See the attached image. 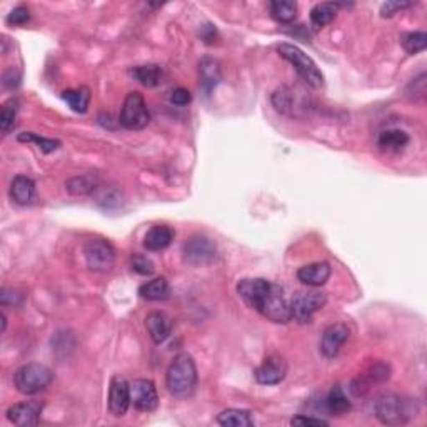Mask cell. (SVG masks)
<instances>
[{
	"label": "cell",
	"mask_w": 427,
	"mask_h": 427,
	"mask_svg": "<svg viewBox=\"0 0 427 427\" xmlns=\"http://www.w3.org/2000/svg\"><path fill=\"white\" fill-rule=\"evenodd\" d=\"M327 302V295L320 290L306 289L295 293L290 297V309H293V319L299 324H309L314 314L322 309Z\"/></svg>",
	"instance_id": "6"
},
{
	"label": "cell",
	"mask_w": 427,
	"mask_h": 427,
	"mask_svg": "<svg viewBox=\"0 0 427 427\" xmlns=\"http://www.w3.org/2000/svg\"><path fill=\"white\" fill-rule=\"evenodd\" d=\"M6 327H7V317H6V314L2 312V332H6Z\"/></svg>",
	"instance_id": "42"
},
{
	"label": "cell",
	"mask_w": 427,
	"mask_h": 427,
	"mask_svg": "<svg viewBox=\"0 0 427 427\" xmlns=\"http://www.w3.org/2000/svg\"><path fill=\"white\" fill-rule=\"evenodd\" d=\"M146 327L150 339L159 346V344L166 342V340L171 338L174 322H172L171 315L166 314V312L152 311L146 317Z\"/></svg>",
	"instance_id": "16"
},
{
	"label": "cell",
	"mask_w": 427,
	"mask_h": 427,
	"mask_svg": "<svg viewBox=\"0 0 427 427\" xmlns=\"http://www.w3.org/2000/svg\"><path fill=\"white\" fill-rule=\"evenodd\" d=\"M62 98L77 114H85L90 104V90L87 87L69 89L62 92Z\"/></svg>",
	"instance_id": "27"
},
{
	"label": "cell",
	"mask_w": 427,
	"mask_h": 427,
	"mask_svg": "<svg viewBox=\"0 0 427 427\" xmlns=\"http://www.w3.org/2000/svg\"><path fill=\"white\" fill-rule=\"evenodd\" d=\"M3 85L7 89H14L15 85H19V77H14V71H9L3 76Z\"/></svg>",
	"instance_id": "41"
},
{
	"label": "cell",
	"mask_w": 427,
	"mask_h": 427,
	"mask_svg": "<svg viewBox=\"0 0 427 427\" xmlns=\"http://www.w3.org/2000/svg\"><path fill=\"white\" fill-rule=\"evenodd\" d=\"M369 379V383H384L391 377V369H389L387 364L384 363H377L374 364L371 369H369V374L365 376Z\"/></svg>",
	"instance_id": "35"
},
{
	"label": "cell",
	"mask_w": 427,
	"mask_h": 427,
	"mask_svg": "<svg viewBox=\"0 0 427 427\" xmlns=\"http://www.w3.org/2000/svg\"><path fill=\"white\" fill-rule=\"evenodd\" d=\"M199 72L200 80H202V87L207 90V92H211V90L219 84L220 79H223L219 64H217L216 60L209 59V57H205V59H202V62L199 64Z\"/></svg>",
	"instance_id": "28"
},
{
	"label": "cell",
	"mask_w": 427,
	"mask_h": 427,
	"mask_svg": "<svg viewBox=\"0 0 427 427\" xmlns=\"http://www.w3.org/2000/svg\"><path fill=\"white\" fill-rule=\"evenodd\" d=\"M122 127L127 130H142L143 127L149 125L150 112L147 109L146 101H143L142 94L129 92L127 94L124 105H122L121 117H119Z\"/></svg>",
	"instance_id": "7"
},
{
	"label": "cell",
	"mask_w": 427,
	"mask_h": 427,
	"mask_svg": "<svg viewBox=\"0 0 427 427\" xmlns=\"http://www.w3.org/2000/svg\"><path fill=\"white\" fill-rule=\"evenodd\" d=\"M84 256L92 272H107L116 262V249L105 239H90L84 245Z\"/></svg>",
	"instance_id": "8"
},
{
	"label": "cell",
	"mask_w": 427,
	"mask_h": 427,
	"mask_svg": "<svg viewBox=\"0 0 427 427\" xmlns=\"http://www.w3.org/2000/svg\"><path fill=\"white\" fill-rule=\"evenodd\" d=\"M277 52L282 59L287 60L294 67V71L297 72V76L301 77V80L306 85H309L312 89H320L324 85V76L317 67V64L307 55L302 49H299L294 44H279Z\"/></svg>",
	"instance_id": "3"
},
{
	"label": "cell",
	"mask_w": 427,
	"mask_h": 427,
	"mask_svg": "<svg viewBox=\"0 0 427 427\" xmlns=\"http://www.w3.org/2000/svg\"><path fill=\"white\" fill-rule=\"evenodd\" d=\"M349 327L342 322L331 324L326 331H324L322 339H320V352L326 359H334L339 354L340 347L349 339Z\"/></svg>",
	"instance_id": "15"
},
{
	"label": "cell",
	"mask_w": 427,
	"mask_h": 427,
	"mask_svg": "<svg viewBox=\"0 0 427 427\" xmlns=\"http://www.w3.org/2000/svg\"><path fill=\"white\" fill-rule=\"evenodd\" d=\"M410 6H412L410 2H385L383 3V7H381V15H383V17H392V15H396L399 10L408 9Z\"/></svg>",
	"instance_id": "40"
},
{
	"label": "cell",
	"mask_w": 427,
	"mask_h": 427,
	"mask_svg": "<svg viewBox=\"0 0 427 427\" xmlns=\"http://www.w3.org/2000/svg\"><path fill=\"white\" fill-rule=\"evenodd\" d=\"M304 90L293 87V85H282L272 94V104L277 112L289 117H297L302 110H306V96Z\"/></svg>",
	"instance_id": "10"
},
{
	"label": "cell",
	"mask_w": 427,
	"mask_h": 427,
	"mask_svg": "<svg viewBox=\"0 0 427 427\" xmlns=\"http://www.w3.org/2000/svg\"><path fill=\"white\" fill-rule=\"evenodd\" d=\"M269 286L270 281H267V279H242L239 284H237V294H239V297L247 304L250 309L256 311L257 304L261 302L262 295L265 294Z\"/></svg>",
	"instance_id": "17"
},
{
	"label": "cell",
	"mask_w": 427,
	"mask_h": 427,
	"mask_svg": "<svg viewBox=\"0 0 427 427\" xmlns=\"http://www.w3.org/2000/svg\"><path fill=\"white\" fill-rule=\"evenodd\" d=\"M409 143V135L401 129H387L379 134L377 139V146L383 150L389 152H399Z\"/></svg>",
	"instance_id": "25"
},
{
	"label": "cell",
	"mask_w": 427,
	"mask_h": 427,
	"mask_svg": "<svg viewBox=\"0 0 427 427\" xmlns=\"http://www.w3.org/2000/svg\"><path fill=\"white\" fill-rule=\"evenodd\" d=\"M28 20H31V12L24 6L15 7V9L7 15V24H9V26H24Z\"/></svg>",
	"instance_id": "36"
},
{
	"label": "cell",
	"mask_w": 427,
	"mask_h": 427,
	"mask_svg": "<svg viewBox=\"0 0 427 427\" xmlns=\"http://www.w3.org/2000/svg\"><path fill=\"white\" fill-rule=\"evenodd\" d=\"M374 410L383 424L399 426L416 416L417 406L416 402L404 399L399 394H383L374 402Z\"/></svg>",
	"instance_id": "2"
},
{
	"label": "cell",
	"mask_w": 427,
	"mask_h": 427,
	"mask_svg": "<svg viewBox=\"0 0 427 427\" xmlns=\"http://www.w3.org/2000/svg\"><path fill=\"white\" fill-rule=\"evenodd\" d=\"M17 141L19 142H34L35 146H39V149L45 152V154H51V152H55L59 149L62 143L60 141H57V139H49V137H40L39 134L34 132H22L17 135Z\"/></svg>",
	"instance_id": "31"
},
{
	"label": "cell",
	"mask_w": 427,
	"mask_h": 427,
	"mask_svg": "<svg viewBox=\"0 0 427 427\" xmlns=\"http://www.w3.org/2000/svg\"><path fill=\"white\" fill-rule=\"evenodd\" d=\"M65 186L73 195H87L97 187V179L94 175H82V177L71 179Z\"/></svg>",
	"instance_id": "32"
},
{
	"label": "cell",
	"mask_w": 427,
	"mask_h": 427,
	"mask_svg": "<svg viewBox=\"0 0 427 427\" xmlns=\"http://www.w3.org/2000/svg\"><path fill=\"white\" fill-rule=\"evenodd\" d=\"M139 294H141L142 299L150 302L166 301V299H169L171 295L169 282H167L166 277H155L139 287Z\"/></svg>",
	"instance_id": "21"
},
{
	"label": "cell",
	"mask_w": 427,
	"mask_h": 427,
	"mask_svg": "<svg viewBox=\"0 0 427 427\" xmlns=\"http://www.w3.org/2000/svg\"><path fill=\"white\" fill-rule=\"evenodd\" d=\"M256 311L265 319L277 324H287L293 320V309H290V299H287L281 286L270 282L269 289L262 295L261 302L257 304Z\"/></svg>",
	"instance_id": "4"
},
{
	"label": "cell",
	"mask_w": 427,
	"mask_h": 427,
	"mask_svg": "<svg viewBox=\"0 0 427 427\" xmlns=\"http://www.w3.org/2000/svg\"><path fill=\"white\" fill-rule=\"evenodd\" d=\"M130 402L137 410L152 412L159 406V394L150 379H134L130 383Z\"/></svg>",
	"instance_id": "12"
},
{
	"label": "cell",
	"mask_w": 427,
	"mask_h": 427,
	"mask_svg": "<svg viewBox=\"0 0 427 427\" xmlns=\"http://www.w3.org/2000/svg\"><path fill=\"white\" fill-rule=\"evenodd\" d=\"M53 374L47 365L44 364H26L19 367L14 374V384L20 394L26 396H35L51 385Z\"/></svg>",
	"instance_id": "5"
},
{
	"label": "cell",
	"mask_w": 427,
	"mask_h": 427,
	"mask_svg": "<svg viewBox=\"0 0 427 427\" xmlns=\"http://www.w3.org/2000/svg\"><path fill=\"white\" fill-rule=\"evenodd\" d=\"M130 384L122 376H116L110 379L109 385V410L112 416L124 417L130 408Z\"/></svg>",
	"instance_id": "13"
},
{
	"label": "cell",
	"mask_w": 427,
	"mask_h": 427,
	"mask_svg": "<svg viewBox=\"0 0 427 427\" xmlns=\"http://www.w3.org/2000/svg\"><path fill=\"white\" fill-rule=\"evenodd\" d=\"M15 117H17V101L12 97L0 110V129L3 134H9L12 127H15Z\"/></svg>",
	"instance_id": "33"
},
{
	"label": "cell",
	"mask_w": 427,
	"mask_h": 427,
	"mask_svg": "<svg viewBox=\"0 0 427 427\" xmlns=\"http://www.w3.org/2000/svg\"><path fill=\"white\" fill-rule=\"evenodd\" d=\"M167 391L177 399H189L195 391L197 367L187 352H180L172 359L166 372Z\"/></svg>",
	"instance_id": "1"
},
{
	"label": "cell",
	"mask_w": 427,
	"mask_h": 427,
	"mask_svg": "<svg viewBox=\"0 0 427 427\" xmlns=\"http://www.w3.org/2000/svg\"><path fill=\"white\" fill-rule=\"evenodd\" d=\"M174 236L175 234L169 225H154L143 237V247L150 252H160V250L169 247L174 241Z\"/></svg>",
	"instance_id": "19"
},
{
	"label": "cell",
	"mask_w": 427,
	"mask_h": 427,
	"mask_svg": "<svg viewBox=\"0 0 427 427\" xmlns=\"http://www.w3.org/2000/svg\"><path fill=\"white\" fill-rule=\"evenodd\" d=\"M42 409H44V404L39 401L19 402V404L10 406V408L7 409L6 416L12 424H15L19 427H32V426L39 424Z\"/></svg>",
	"instance_id": "14"
},
{
	"label": "cell",
	"mask_w": 427,
	"mask_h": 427,
	"mask_svg": "<svg viewBox=\"0 0 427 427\" xmlns=\"http://www.w3.org/2000/svg\"><path fill=\"white\" fill-rule=\"evenodd\" d=\"M401 45L408 53H419L426 51L427 47V34L426 32H408L401 37Z\"/></svg>",
	"instance_id": "30"
},
{
	"label": "cell",
	"mask_w": 427,
	"mask_h": 427,
	"mask_svg": "<svg viewBox=\"0 0 427 427\" xmlns=\"http://www.w3.org/2000/svg\"><path fill=\"white\" fill-rule=\"evenodd\" d=\"M130 76L137 82H141L142 85H146V87H157L160 82H162L164 72L160 65L147 64L130 69Z\"/></svg>",
	"instance_id": "23"
},
{
	"label": "cell",
	"mask_w": 427,
	"mask_h": 427,
	"mask_svg": "<svg viewBox=\"0 0 427 427\" xmlns=\"http://www.w3.org/2000/svg\"><path fill=\"white\" fill-rule=\"evenodd\" d=\"M130 265L137 274L141 276H150V274L155 272V264L150 261L147 256H142V254H134L130 257Z\"/></svg>",
	"instance_id": "34"
},
{
	"label": "cell",
	"mask_w": 427,
	"mask_h": 427,
	"mask_svg": "<svg viewBox=\"0 0 427 427\" xmlns=\"http://www.w3.org/2000/svg\"><path fill=\"white\" fill-rule=\"evenodd\" d=\"M10 199L19 205H27L35 197V184L27 175H17L10 184Z\"/></svg>",
	"instance_id": "20"
},
{
	"label": "cell",
	"mask_w": 427,
	"mask_h": 427,
	"mask_svg": "<svg viewBox=\"0 0 427 427\" xmlns=\"http://www.w3.org/2000/svg\"><path fill=\"white\" fill-rule=\"evenodd\" d=\"M332 274L329 262H314L297 270V279L307 287H320L329 281Z\"/></svg>",
	"instance_id": "18"
},
{
	"label": "cell",
	"mask_w": 427,
	"mask_h": 427,
	"mask_svg": "<svg viewBox=\"0 0 427 427\" xmlns=\"http://www.w3.org/2000/svg\"><path fill=\"white\" fill-rule=\"evenodd\" d=\"M269 9L272 17L281 24H290L297 17V3L290 0H272Z\"/></svg>",
	"instance_id": "29"
},
{
	"label": "cell",
	"mask_w": 427,
	"mask_h": 427,
	"mask_svg": "<svg viewBox=\"0 0 427 427\" xmlns=\"http://www.w3.org/2000/svg\"><path fill=\"white\" fill-rule=\"evenodd\" d=\"M216 244L209 237L200 236V234L189 237L182 245L184 262L189 265L199 267L211 264L214 259H216Z\"/></svg>",
	"instance_id": "9"
},
{
	"label": "cell",
	"mask_w": 427,
	"mask_h": 427,
	"mask_svg": "<svg viewBox=\"0 0 427 427\" xmlns=\"http://www.w3.org/2000/svg\"><path fill=\"white\" fill-rule=\"evenodd\" d=\"M22 301L24 294L17 293V290L7 289V287H3V289L0 290V304H2V306H19V304H22Z\"/></svg>",
	"instance_id": "39"
},
{
	"label": "cell",
	"mask_w": 427,
	"mask_h": 427,
	"mask_svg": "<svg viewBox=\"0 0 427 427\" xmlns=\"http://www.w3.org/2000/svg\"><path fill=\"white\" fill-rule=\"evenodd\" d=\"M324 406H326V410L331 416H344V414H347L352 409L351 401L347 399L346 392L342 391L340 385H334L331 389L329 394L326 396V401H324Z\"/></svg>",
	"instance_id": "22"
},
{
	"label": "cell",
	"mask_w": 427,
	"mask_h": 427,
	"mask_svg": "<svg viewBox=\"0 0 427 427\" xmlns=\"http://www.w3.org/2000/svg\"><path fill=\"white\" fill-rule=\"evenodd\" d=\"M217 422L224 427H252L254 417L250 410L225 409L217 416Z\"/></svg>",
	"instance_id": "24"
},
{
	"label": "cell",
	"mask_w": 427,
	"mask_h": 427,
	"mask_svg": "<svg viewBox=\"0 0 427 427\" xmlns=\"http://www.w3.org/2000/svg\"><path fill=\"white\" fill-rule=\"evenodd\" d=\"M290 424L293 426H301V427H320V426H329V422L326 421V419H320V417H312V416H306V414H301V416H295L290 419Z\"/></svg>",
	"instance_id": "37"
},
{
	"label": "cell",
	"mask_w": 427,
	"mask_h": 427,
	"mask_svg": "<svg viewBox=\"0 0 427 427\" xmlns=\"http://www.w3.org/2000/svg\"><path fill=\"white\" fill-rule=\"evenodd\" d=\"M339 3L334 2H322L317 3V6L312 7L311 10V22L315 28H322L326 27L327 24H331L332 20L336 19V14H338Z\"/></svg>",
	"instance_id": "26"
},
{
	"label": "cell",
	"mask_w": 427,
	"mask_h": 427,
	"mask_svg": "<svg viewBox=\"0 0 427 427\" xmlns=\"http://www.w3.org/2000/svg\"><path fill=\"white\" fill-rule=\"evenodd\" d=\"M287 371H289V365H287L286 357L281 354H270L256 369L254 377L262 385H277L286 379Z\"/></svg>",
	"instance_id": "11"
},
{
	"label": "cell",
	"mask_w": 427,
	"mask_h": 427,
	"mask_svg": "<svg viewBox=\"0 0 427 427\" xmlns=\"http://www.w3.org/2000/svg\"><path fill=\"white\" fill-rule=\"evenodd\" d=\"M169 98H171V102H172V104H174V105H177V107H186V105L191 104L192 94H191V90H187L186 87H177V89L172 90Z\"/></svg>",
	"instance_id": "38"
}]
</instances>
